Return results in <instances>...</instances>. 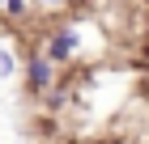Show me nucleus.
<instances>
[{
  "mask_svg": "<svg viewBox=\"0 0 149 144\" xmlns=\"http://www.w3.org/2000/svg\"><path fill=\"white\" fill-rule=\"evenodd\" d=\"M47 76H51V72H47V64L38 59V64L30 68V81H34V85H47Z\"/></svg>",
  "mask_w": 149,
  "mask_h": 144,
  "instance_id": "obj_2",
  "label": "nucleus"
},
{
  "mask_svg": "<svg viewBox=\"0 0 149 144\" xmlns=\"http://www.w3.org/2000/svg\"><path fill=\"white\" fill-rule=\"evenodd\" d=\"M9 72H13V55H9V51H0V76H9Z\"/></svg>",
  "mask_w": 149,
  "mask_h": 144,
  "instance_id": "obj_3",
  "label": "nucleus"
},
{
  "mask_svg": "<svg viewBox=\"0 0 149 144\" xmlns=\"http://www.w3.org/2000/svg\"><path fill=\"white\" fill-rule=\"evenodd\" d=\"M9 9H13V13H22V9H26V0H9Z\"/></svg>",
  "mask_w": 149,
  "mask_h": 144,
  "instance_id": "obj_4",
  "label": "nucleus"
},
{
  "mask_svg": "<svg viewBox=\"0 0 149 144\" xmlns=\"http://www.w3.org/2000/svg\"><path fill=\"white\" fill-rule=\"evenodd\" d=\"M72 43H77V34H68V30L56 34V43H51V59H64V55L72 51Z\"/></svg>",
  "mask_w": 149,
  "mask_h": 144,
  "instance_id": "obj_1",
  "label": "nucleus"
}]
</instances>
